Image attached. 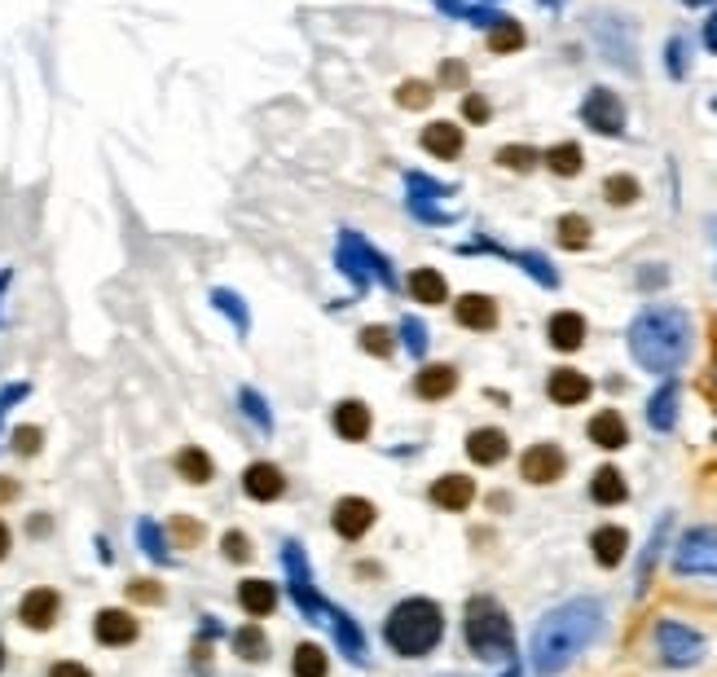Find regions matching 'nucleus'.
I'll return each mask as SVG.
<instances>
[{"mask_svg": "<svg viewBox=\"0 0 717 677\" xmlns=\"http://www.w3.org/2000/svg\"><path fill=\"white\" fill-rule=\"evenodd\" d=\"M410 295L418 299V304H445L449 286H445V277H440L436 269H414L410 273Z\"/></svg>", "mask_w": 717, "mask_h": 677, "instance_id": "29", "label": "nucleus"}, {"mask_svg": "<svg viewBox=\"0 0 717 677\" xmlns=\"http://www.w3.org/2000/svg\"><path fill=\"white\" fill-rule=\"evenodd\" d=\"M564 449H555V445H533L524 453V462H520V471H524V480L528 484H555L559 475H564Z\"/></svg>", "mask_w": 717, "mask_h": 677, "instance_id": "10", "label": "nucleus"}, {"mask_svg": "<svg viewBox=\"0 0 717 677\" xmlns=\"http://www.w3.org/2000/svg\"><path fill=\"white\" fill-rule=\"evenodd\" d=\"M176 471H181L190 484H207V480L216 475V466H212V458H207L203 449H194V445H190V449L176 453Z\"/></svg>", "mask_w": 717, "mask_h": 677, "instance_id": "30", "label": "nucleus"}, {"mask_svg": "<svg viewBox=\"0 0 717 677\" xmlns=\"http://www.w3.org/2000/svg\"><path fill=\"white\" fill-rule=\"evenodd\" d=\"M665 532H669V515L656 524V532H652V541H647V550H643V563H638V590L647 585V576H652V563H656V554L665 550Z\"/></svg>", "mask_w": 717, "mask_h": 677, "instance_id": "37", "label": "nucleus"}, {"mask_svg": "<svg viewBox=\"0 0 717 677\" xmlns=\"http://www.w3.org/2000/svg\"><path fill=\"white\" fill-rule=\"evenodd\" d=\"M498 163L502 168H511V172H528V168H537V150L533 146H502Z\"/></svg>", "mask_w": 717, "mask_h": 677, "instance_id": "40", "label": "nucleus"}, {"mask_svg": "<svg viewBox=\"0 0 717 677\" xmlns=\"http://www.w3.org/2000/svg\"><path fill=\"white\" fill-rule=\"evenodd\" d=\"M656 651L665 664H674V669H687V664H700L704 660V638L696 629L678 625V620H660L656 625Z\"/></svg>", "mask_w": 717, "mask_h": 677, "instance_id": "7", "label": "nucleus"}, {"mask_svg": "<svg viewBox=\"0 0 717 677\" xmlns=\"http://www.w3.org/2000/svg\"><path fill=\"white\" fill-rule=\"evenodd\" d=\"M242 488H247V497H256V502H278L286 493V480L273 462H251L247 471H242Z\"/></svg>", "mask_w": 717, "mask_h": 677, "instance_id": "12", "label": "nucleus"}, {"mask_svg": "<svg viewBox=\"0 0 717 677\" xmlns=\"http://www.w3.org/2000/svg\"><path fill=\"white\" fill-rule=\"evenodd\" d=\"M467 458L480 466H498L506 458V431L498 427H480L467 436Z\"/></svg>", "mask_w": 717, "mask_h": 677, "instance_id": "18", "label": "nucleus"}, {"mask_svg": "<svg viewBox=\"0 0 717 677\" xmlns=\"http://www.w3.org/2000/svg\"><path fill=\"white\" fill-rule=\"evenodd\" d=\"M520 264H524V269L533 273V277H537V282H542V286H555V282H559V277H555V269H550V264L542 260V255H520Z\"/></svg>", "mask_w": 717, "mask_h": 677, "instance_id": "45", "label": "nucleus"}, {"mask_svg": "<svg viewBox=\"0 0 717 677\" xmlns=\"http://www.w3.org/2000/svg\"><path fill=\"white\" fill-rule=\"evenodd\" d=\"M647 423H652L656 431H674V423H678V383L674 379H669L652 401H647Z\"/></svg>", "mask_w": 717, "mask_h": 677, "instance_id": "26", "label": "nucleus"}, {"mask_svg": "<svg viewBox=\"0 0 717 677\" xmlns=\"http://www.w3.org/2000/svg\"><path fill=\"white\" fill-rule=\"evenodd\" d=\"M401 335H405V348H410V357H423L427 352V330L418 317H405L401 321Z\"/></svg>", "mask_w": 717, "mask_h": 677, "instance_id": "42", "label": "nucleus"}, {"mask_svg": "<svg viewBox=\"0 0 717 677\" xmlns=\"http://www.w3.org/2000/svg\"><path fill=\"white\" fill-rule=\"evenodd\" d=\"M93 634L102 647H128V642L137 638V620L128 612H119V607H106V612H97V620H93Z\"/></svg>", "mask_w": 717, "mask_h": 677, "instance_id": "13", "label": "nucleus"}, {"mask_svg": "<svg viewBox=\"0 0 717 677\" xmlns=\"http://www.w3.org/2000/svg\"><path fill=\"white\" fill-rule=\"evenodd\" d=\"M238 603L247 616H269L273 607H278V590H273L269 581H256V576H251V581L238 585Z\"/></svg>", "mask_w": 717, "mask_h": 677, "instance_id": "28", "label": "nucleus"}, {"mask_svg": "<svg viewBox=\"0 0 717 677\" xmlns=\"http://www.w3.org/2000/svg\"><path fill=\"white\" fill-rule=\"evenodd\" d=\"M220 546H225V559H234V563H247L251 559V541L242 537V532H225V541H220Z\"/></svg>", "mask_w": 717, "mask_h": 677, "instance_id": "44", "label": "nucleus"}, {"mask_svg": "<svg viewBox=\"0 0 717 677\" xmlns=\"http://www.w3.org/2000/svg\"><path fill=\"white\" fill-rule=\"evenodd\" d=\"M687 71V62H682V40L669 44V75H682Z\"/></svg>", "mask_w": 717, "mask_h": 677, "instance_id": "52", "label": "nucleus"}, {"mask_svg": "<svg viewBox=\"0 0 717 677\" xmlns=\"http://www.w3.org/2000/svg\"><path fill=\"white\" fill-rule=\"evenodd\" d=\"M216 304H220V308H225L229 317L238 321V330H247V313H242V299H238V295H229V291H216Z\"/></svg>", "mask_w": 717, "mask_h": 677, "instance_id": "47", "label": "nucleus"}, {"mask_svg": "<svg viewBox=\"0 0 717 677\" xmlns=\"http://www.w3.org/2000/svg\"><path fill=\"white\" fill-rule=\"evenodd\" d=\"M559 242L572 247V251L590 247V220L586 216H564V220H559Z\"/></svg>", "mask_w": 717, "mask_h": 677, "instance_id": "36", "label": "nucleus"}, {"mask_svg": "<svg viewBox=\"0 0 717 677\" xmlns=\"http://www.w3.org/2000/svg\"><path fill=\"white\" fill-rule=\"evenodd\" d=\"M339 269H344L357 286H366L370 277H379L383 286H396V273L388 269V260H383L361 233H344V238H339Z\"/></svg>", "mask_w": 717, "mask_h": 677, "instance_id": "5", "label": "nucleus"}, {"mask_svg": "<svg viewBox=\"0 0 717 677\" xmlns=\"http://www.w3.org/2000/svg\"><path fill=\"white\" fill-rule=\"evenodd\" d=\"M282 563H286V576H291V598H295V607L304 612V620H322L330 607L322 603V594L313 590V572H308V559H304V550L295 546V541H286Z\"/></svg>", "mask_w": 717, "mask_h": 677, "instance_id": "8", "label": "nucleus"}, {"mask_svg": "<svg viewBox=\"0 0 717 677\" xmlns=\"http://www.w3.org/2000/svg\"><path fill=\"white\" fill-rule=\"evenodd\" d=\"M14 493H18L14 484H5V480H0V502H5V497H14Z\"/></svg>", "mask_w": 717, "mask_h": 677, "instance_id": "56", "label": "nucleus"}, {"mask_svg": "<svg viewBox=\"0 0 717 677\" xmlns=\"http://www.w3.org/2000/svg\"><path fill=\"white\" fill-rule=\"evenodd\" d=\"M242 409H247V418H251V423H256L260 431H269V427H273V414L264 409V401H260L256 392H251V387H242Z\"/></svg>", "mask_w": 717, "mask_h": 677, "instance_id": "43", "label": "nucleus"}, {"mask_svg": "<svg viewBox=\"0 0 717 677\" xmlns=\"http://www.w3.org/2000/svg\"><path fill=\"white\" fill-rule=\"evenodd\" d=\"M630 352L647 374H674L691 357V317L682 308H647L630 326Z\"/></svg>", "mask_w": 717, "mask_h": 677, "instance_id": "2", "label": "nucleus"}, {"mask_svg": "<svg viewBox=\"0 0 717 677\" xmlns=\"http://www.w3.org/2000/svg\"><path fill=\"white\" fill-rule=\"evenodd\" d=\"M330 616V625H335V642H339V651L352 660V664H361L366 660V638H361V629H357V620H352L348 612H326Z\"/></svg>", "mask_w": 717, "mask_h": 677, "instance_id": "27", "label": "nucleus"}, {"mask_svg": "<svg viewBox=\"0 0 717 677\" xmlns=\"http://www.w3.org/2000/svg\"><path fill=\"white\" fill-rule=\"evenodd\" d=\"M5 554H9V528L0 524V559H5Z\"/></svg>", "mask_w": 717, "mask_h": 677, "instance_id": "55", "label": "nucleus"}, {"mask_svg": "<svg viewBox=\"0 0 717 677\" xmlns=\"http://www.w3.org/2000/svg\"><path fill=\"white\" fill-rule=\"evenodd\" d=\"M682 5H709V0H682Z\"/></svg>", "mask_w": 717, "mask_h": 677, "instance_id": "58", "label": "nucleus"}, {"mask_svg": "<svg viewBox=\"0 0 717 677\" xmlns=\"http://www.w3.org/2000/svg\"><path fill=\"white\" fill-rule=\"evenodd\" d=\"M489 44H493V53H515L524 44V27L515 18H502L498 27H493V36H489Z\"/></svg>", "mask_w": 717, "mask_h": 677, "instance_id": "34", "label": "nucleus"}, {"mask_svg": "<svg viewBox=\"0 0 717 677\" xmlns=\"http://www.w3.org/2000/svg\"><path fill=\"white\" fill-rule=\"evenodd\" d=\"M581 119H586V128L603 132V137H621L625 132V106L612 88H590V97L581 102Z\"/></svg>", "mask_w": 717, "mask_h": 677, "instance_id": "9", "label": "nucleus"}, {"mask_svg": "<svg viewBox=\"0 0 717 677\" xmlns=\"http://www.w3.org/2000/svg\"><path fill=\"white\" fill-rule=\"evenodd\" d=\"M40 440H44V431H40V427H18V431H14V449H18V453H27V458L40 449Z\"/></svg>", "mask_w": 717, "mask_h": 677, "instance_id": "46", "label": "nucleus"}, {"mask_svg": "<svg viewBox=\"0 0 717 677\" xmlns=\"http://www.w3.org/2000/svg\"><path fill=\"white\" fill-rule=\"evenodd\" d=\"M49 677H93L84 669V664H75V660H62V664H53L49 669Z\"/></svg>", "mask_w": 717, "mask_h": 677, "instance_id": "50", "label": "nucleus"}, {"mask_svg": "<svg viewBox=\"0 0 717 677\" xmlns=\"http://www.w3.org/2000/svg\"><path fill=\"white\" fill-rule=\"evenodd\" d=\"M599 634H603L599 598H572V603L555 607V612L542 616V625L533 634V669L542 677L564 673Z\"/></svg>", "mask_w": 717, "mask_h": 677, "instance_id": "1", "label": "nucleus"}, {"mask_svg": "<svg viewBox=\"0 0 717 677\" xmlns=\"http://www.w3.org/2000/svg\"><path fill=\"white\" fill-rule=\"evenodd\" d=\"M335 532L339 537H348V541H357V537H366V532L374 528V506L366 502V497H344V502H335Z\"/></svg>", "mask_w": 717, "mask_h": 677, "instance_id": "11", "label": "nucleus"}, {"mask_svg": "<svg viewBox=\"0 0 717 677\" xmlns=\"http://www.w3.org/2000/svg\"><path fill=\"white\" fill-rule=\"evenodd\" d=\"M234 656H242V660H264V656H269V638L260 634V625L238 629V634H234Z\"/></svg>", "mask_w": 717, "mask_h": 677, "instance_id": "33", "label": "nucleus"}, {"mask_svg": "<svg viewBox=\"0 0 717 677\" xmlns=\"http://www.w3.org/2000/svg\"><path fill=\"white\" fill-rule=\"evenodd\" d=\"M454 313L467 330H493L498 326V304H493L489 295H462L454 304Z\"/></svg>", "mask_w": 717, "mask_h": 677, "instance_id": "20", "label": "nucleus"}, {"mask_svg": "<svg viewBox=\"0 0 717 677\" xmlns=\"http://www.w3.org/2000/svg\"><path fill=\"white\" fill-rule=\"evenodd\" d=\"M678 576H717V528H691L674 550Z\"/></svg>", "mask_w": 717, "mask_h": 677, "instance_id": "6", "label": "nucleus"}, {"mask_svg": "<svg viewBox=\"0 0 717 677\" xmlns=\"http://www.w3.org/2000/svg\"><path fill=\"white\" fill-rule=\"evenodd\" d=\"M440 634H445V616H440V607L432 598H405V603L392 607L388 625H383L388 647L405 660L427 656V651L440 642Z\"/></svg>", "mask_w": 717, "mask_h": 677, "instance_id": "3", "label": "nucleus"}, {"mask_svg": "<svg viewBox=\"0 0 717 677\" xmlns=\"http://www.w3.org/2000/svg\"><path fill=\"white\" fill-rule=\"evenodd\" d=\"M137 541H141V550L150 554V559H168V541H163V532H159V524L154 519H141L137 524Z\"/></svg>", "mask_w": 717, "mask_h": 677, "instance_id": "38", "label": "nucleus"}, {"mask_svg": "<svg viewBox=\"0 0 717 677\" xmlns=\"http://www.w3.org/2000/svg\"><path fill=\"white\" fill-rule=\"evenodd\" d=\"M581 146H572V141H564V146H550L546 150V168L555 172V176H577L581 172Z\"/></svg>", "mask_w": 717, "mask_h": 677, "instance_id": "32", "label": "nucleus"}, {"mask_svg": "<svg viewBox=\"0 0 717 677\" xmlns=\"http://www.w3.org/2000/svg\"><path fill=\"white\" fill-rule=\"evenodd\" d=\"M361 348L374 352V357H388L392 352V330L388 326H366L361 330Z\"/></svg>", "mask_w": 717, "mask_h": 677, "instance_id": "41", "label": "nucleus"}, {"mask_svg": "<svg viewBox=\"0 0 717 677\" xmlns=\"http://www.w3.org/2000/svg\"><path fill=\"white\" fill-rule=\"evenodd\" d=\"M330 423H335V431L344 440H366L370 436V409L361 405V401H339Z\"/></svg>", "mask_w": 717, "mask_h": 677, "instance_id": "24", "label": "nucleus"}, {"mask_svg": "<svg viewBox=\"0 0 717 677\" xmlns=\"http://www.w3.org/2000/svg\"><path fill=\"white\" fill-rule=\"evenodd\" d=\"M506 677H520V669H511V673H506Z\"/></svg>", "mask_w": 717, "mask_h": 677, "instance_id": "60", "label": "nucleus"}, {"mask_svg": "<svg viewBox=\"0 0 717 677\" xmlns=\"http://www.w3.org/2000/svg\"><path fill=\"white\" fill-rule=\"evenodd\" d=\"M58 612H62V598L53 594V590H31L18 603V620L27 629H49L53 620H58Z\"/></svg>", "mask_w": 717, "mask_h": 677, "instance_id": "14", "label": "nucleus"}, {"mask_svg": "<svg viewBox=\"0 0 717 677\" xmlns=\"http://www.w3.org/2000/svg\"><path fill=\"white\" fill-rule=\"evenodd\" d=\"M590 497L599 506H621L625 497H630V488H625V475L616 471V466H599L590 480Z\"/></svg>", "mask_w": 717, "mask_h": 677, "instance_id": "25", "label": "nucleus"}, {"mask_svg": "<svg viewBox=\"0 0 717 677\" xmlns=\"http://www.w3.org/2000/svg\"><path fill=\"white\" fill-rule=\"evenodd\" d=\"M467 647H471V656H480L489 664L515 660V629H511V620H506L498 598L476 594L467 603Z\"/></svg>", "mask_w": 717, "mask_h": 677, "instance_id": "4", "label": "nucleus"}, {"mask_svg": "<svg viewBox=\"0 0 717 677\" xmlns=\"http://www.w3.org/2000/svg\"><path fill=\"white\" fill-rule=\"evenodd\" d=\"M176 532H181V537H185V541H194V537H198V532H203V528H194V524H190V519H176Z\"/></svg>", "mask_w": 717, "mask_h": 677, "instance_id": "54", "label": "nucleus"}, {"mask_svg": "<svg viewBox=\"0 0 717 677\" xmlns=\"http://www.w3.org/2000/svg\"><path fill=\"white\" fill-rule=\"evenodd\" d=\"M440 80H445V84H462V80H467V66H462V62H445V66H440Z\"/></svg>", "mask_w": 717, "mask_h": 677, "instance_id": "51", "label": "nucleus"}, {"mask_svg": "<svg viewBox=\"0 0 717 677\" xmlns=\"http://www.w3.org/2000/svg\"><path fill=\"white\" fill-rule=\"evenodd\" d=\"M423 150L436 154V159H458L462 154V128L440 119V124H427L423 128Z\"/></svg>", "mask_w": 717, "mask_h": 677, "instance_id": "21", "label": "nucleus"}, {"mask_svg": "<svg viewBox=\"0 0 717 677\" xmlns=\"http://www.w3.org/2000/svg\"><path fill=\"white\" fill-rule=\"evenodd\" d=\"M709 229H713V242H717V216H713V220H709Z\"/></svg>", "mask_w": 717, "mask_h": 677, "instance_id": "57", "label": "nucleus"}, {"mask_svg": "<svg viewBox=\"0 0 717 677\" xmlns=\"http://www.w3.org/2000/svg\"><path fill=\"white\" fill-rule=\"evenodd\" d=\"M0 669H5V647H0Z\"/></svg>", "mask_w": 717, "mask_h": 677, "instance_id": "59", "label": "nucleus"}, {"mask_svg": "<svg viewBox=\"0 0 717 677\" xmlns=\"http://www.w3.org/2000/svg\"><path fill=\"white\" fill-rule=\"evenodd\" d=\"M326 651L317 647V642H304V647H295V664H291V673L295 677H326Z\"/></svg>", "mask_w": 717, "mask_h": 677, "instance_id": "31", "label": "nucleus"}, {"mask_svg": "<svg viewBox=\"0 0 717 677\" xmlns=\"http://www.w3.org/2000/svg\"><path fill=\"white\" fill-rule=\"evenodd\" d=\"M458 387V370L454 365H423L414 379V392L423 396V401H445L449 392Z\"/></svg>", "mask_w": 717, "mask_h": 677, "instance_id": "17", "label": "nucleus"}, {"mask_svg": "<svg viewBox=\"0 0 717 677\" xmlns=\"http://www.w3.org/2000/svg\"><path fill=\"white\" fill-rule=\"evenodd\" d=\"M704 44H709V49L717 53V14H713L709 22H704Z\"/></svg>", "mask_w": 717, "mask_h": 677, "instance_id": "53", "label": "nucleus"}, {"mask_svg": "<svg viewBox=\"0 0 717 677\" xmlns=\"http://www.w3.org/2000/svg\"><path fill=\"white\" fill-rule=\"evenodd\" d=\"M603 194H608V203L612 207H630V203H638V181L634 176H608V181H603Z\"/></svg>", "mask_w": 717, "mask_h": 677, "instance_id": "35", "label": "nucleus"}, {"mask_svg": "<svg viewBox=\"0 0 717 677\" xmlns=\"http://www.w3.org/2000/svg\"><path fill=\"white\" fill-rule=\"evenodd\" d=\"M590 550H594V559H599L603 568H616V563L625 559V550H630V532L616 528V524L599 528V532L590 537Z\"/></svg>", "mask_w": 717, "mask_h": 677, "instance_id": "22", "label": "nucleus"}, {"mask_svg": "<svg viewBox=\"0 0 717 677\" xmlns=\"http://www.w3.org/2000/svg\"><path fill=\"white\" fill-rule=\"evenodd\" d=\"M128 594L137 598V603H159V598H163V590H159L154 581H132V585H128Z\"/></svg>", "mask_w": 717, "mask_h": 677, "instance_id": "48", "label": "nucleus"}, {"mask_svg": "<svg viewBox=\"0 0 717 677\" xmlns=\"http://www.w3.org/2000/svg\"><path fill=\"white\" fill-rule=\"evenodd\" d=\"M432 84H423V80H410V84H401L396 88V102H401L405 110H423V106H432Z\"/></svg>", "mask_w": 717, "mask_h": 677, "instance_id": "39", "label": "nucleus"}, {"mask_svg": "<svg viewBox=\"0 0 717 677\" xmlns=\"http://www.w3.org/2000/svg\"><path fill=\"white\" fill-rule=\"evenodd\" d=\"M462 110H467L471 124H484V119H489V102H484V97H476V93H471L467 102H462Z\"/></svg>", "mask_w": 717, "mask_h": 677, "instance_id": "49", "label": "nucleus"}, {"mask_svg": "<svg viewBox=\"0 0 717 677\" xmlns=\"http://www.w3.org/2000/svg\"><path fill=\"white\" fill-rule=\"evenodd\" d=\"M546 392H550V401L555 405H581V401H590L594 383L581 370H555L550 374V383H546Z\"/></svg>", "mask_w": 717, "mask_h": 677, "instance_id": "15", "label": "nucleus"}, {"mask_svg": "<svg viewBox=\"0 0 717 677\" xmlns=\"http://www.w3.org/2000/svg\"><path fill=\"white\" fill-rule=\"evenodd\" d=\"M590 440L599 449H625V440H630V427H625V418L616 414V409H603V414L590 418Z\"/></svg>", "mask_w": 717, "mask_h": 677, "instance_id": "23", "label": "nucleus"}, {"mask_svg": "<svg viewBox=\"0 0 717 677\" xmlns=\"http://www.w3.org/2000/svg\"><path fill=\"white\" fill-rule=\"evenodd\" d=\"M546 339H550V348H559V352H577L581 343H586V317L581 313H555L546 326Z\"/></svg>", "mask_w": 717, "mask_h": 677, "instance_id": "16", "label": "nucleus"}, {"mask_svg": "<svg viewBox=\"0 0 717 677\" xmlns=\"http://www.w3.org/2000/svg\"><path fill=\"white\" fill-rule=\"evenodd\" d=\"M432 502L445 506V510H467L476 502V484H471L467 475H440L432 484Z\"/></svg>", "mask_w": 717, "mask_h": 677, "instance_id": "19", "label": "nucleus"}]
</instances>
